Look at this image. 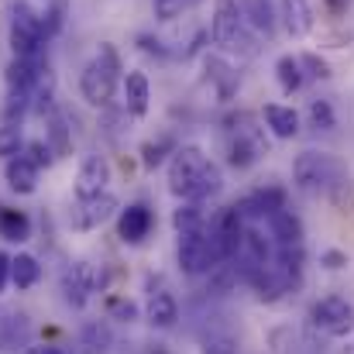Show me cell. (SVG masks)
<instances>
[{
  "mask_svg": "<svg viewBox=\"0 0 354 354\" xmlns=\"http://www.w3.org/2000/svg\"><path fill=\"white\" fill-rule=\"evenodd\" d=\"M21 148H24V127L10 124V120H0V158H10Z\"/></svg>",
  "mask_w": 354,
  "mask_h": 354,
  "instance_id": "obj_28",
  "label": "cell"
},
{
  "mask_svg": "<svg viewBox=\"0 0 354 354\" xmlns=\"http://www.w3.org/2000/svg\"><path fill=\"white\" fill-rule=\"evenodd\" d=\"M104 286H107V279H104V272H97V265L76 261L62 275V299H66V306L83 310L93 292H104Z\"/></svg>",
  "mask_w": 354,
  "mask_h": 354,
  "instance_id": "obj_6",
  "label": "cell"
},
{
  "mask_svg": "<svg viewBox=\"0 0 354 354\" xmlns=\"http://www.w3.org/2000/svg\"><path fill=\"white\" fill-rule=\"evenodd\" d=\"M261 118H265L268 131H272L279 141H292V138L299 134V114H296L292 107H286V104H265Z\"/></svg>",
  "mask_w": 354,
  "mask_h": 354,
  "instance_id": "obj_17",
  "label": "cell"
},
{
  "mask_svg": "<svg viewBox=\"0 0 354 354\" xmlns=\"http://www.w3.org/2000/svg\"><path fill=\"white\" fill-rule=\"evenodd\" d=\"M0 237L3 241H28L31 237V221L24 210L0 207Z\"/></svg>",
  "mask_w": 354,
  "mask_h": 354,
  "instance_id": "obj_23",
  "label": "cell"
},
{
  "mask_svg": "<svg viewBox=\"0 0 354 354\" xmlns=\"http://www.w3.org/2000/svg\"><path fill=\"white\" fill-rule=\"evenodd\" d=\"M145 317H148V324L158 327V330L176 327V320H179V303H176V296L165 292V289L151 292V296H148V306H145Z\"/></svg>",
  "mask_w": 354,
  "mask_h": 354,
  "instance_id": "obj_16",
  "label": "cell"
},
{
  "mask_svg": "<svg viewBox=\"0 0 354 354\" xmlns=\"http://www.w3.org/2000/svg\"><path fill=\"white\" fill-rule=\"evenodd\" d=\"M299 66L306 69L303 76H310V80H327L330 76V66L320 59V55H313V52H306V55H299Z\"/></svg>",
  "mask_w": 354,
  "mask_h": 354,
  "instance_id": "obj_32",
  "label": "cell"
},
{
  "mask_svg": "<svg viewBox=\"0 0 354 354\" xmlns=\"http://www.w3.org/2000/svg\"><path fill=\"white\" fill-rule=\"evenodd\" d=\"M35 10H38V17H41V35H45V41H52V38L62 31V24H66L69 0H45V3L35 7Z\"/></svg>",
  "mask_w": 354,
  "mask_h": 354,
  "instance_id": "obj_21",
  "label": "cell"
},
{
  "mask_svg": "<svg viewBox=\"0 0 354 354\" xmlns=\"http://www.w3.org/2000/svg\"><path fill=\"white\" fill-rule=\"evenodd\" d=\"M155 227V214L145 203H131L127 210H120L118 217V237L124 244H141Z\"/></svg>",
  "mask_w": 354,
  "mask_h": 354,
  "instance_id": "obj_12",
  "label": "cell"
},
{
  "mask_svg": "<svg viewBox=\"0 0 354 354\" xmlns=\"http://www.w3.org/2000/svg\"><path fill=\"white\" fill-rule=\"evenodd\" d=\"M268 221V227H272V237L279 241V244H296V241H303V221L296 217V214H289L286 207L282 210H275L272 217H265Z\"/></svg>",
  "mask_w": 354,
  "mask_h": 354,
  "instance_id": "obj_20",
  "label": "cell"
},
{
  "mask_svg": "<svg viewBox=\"0 0 354 354\" xmlns=\"http://www.w3.org/2000/svg\"><path fill=\"white\" fill-rule=\"evenodd\" d=\"M292 179H296V189L306 193V196H320V193H330L334 186L348 183L344 179V165L334 155H327V151H303V155H296Z\"/></svg>",
  "mask_w": 354,
  "mask_h": 354,
  "instance_id": "obj_2",
  "label": "cell"
},
{
  "mask_svg": "<svg viewBox=\"0 0 354 354\" xmlns=\"http://www.w3.org/2000/svg\"><path fill=\"white\" fill-rule=\"evenodd\" d=\"M306 118H310V124H313L317 131H334V124H337L330 100H310V111H306Z\"/></svg>",
  "mask_w": 354,
  "mask_h": 354,
  "instance_id": "obj_29",
  "label": "cell"
},
{
  "mask_svg": "<svg viewBox=\"0 0 354 354\" xmlns=\"http://www.w3.org/2000/svg\"><path fill=\"white\" fill-rule=\"evenodd\" d=\"M10 52L14 59H45V35H41V17L31 0L14 3L10 17Z\"/></svg>",
  "mask_w": 354,
  "mask_h": 354,
  "instance_id": "obj_3",
  "label": "cell"
},
{
  "mask_svg": "<svg viewBox=\"0 0 354 354\" xmlns=\"http://www.w3.org/2000/svg\"><path fill=\"white\" fill-rule=\"evenodd\" d=\"M275 80H279L282 93H296V90L303 86V80H306L299 59H296V55H279V62H275Z\"/></svg>",
  "mask_w": 354,
  "mask_h": 354,
  "instance_id": "obj_25",
  "label": "cell"
},
{
  "mask_svg": "<svg viewBox=\"0 0 354 354\" xmlns=\"http://www.w3.org/2000/svg\"><path fill=\"white\" fill-rule=\"evenodd\" d=\"M176 258H179V268L186 275H203L217 265L214 258V248H210V237H207V227L200 231H183L179 234V248H176Z\"/></svg>",
  "mask_w": 354,
  "mask_h": 354,
  "instance_id": "obj_8",
  "label": "cell"
},
{
  "mask_svg": "<svg viewBox=\"0 0 354 354\" xmlns=\"http://www.w3.org/2000/svg\"><path fill=\"white\" fill-rule=\"evenodd\" d=\"M118 210H120V200L111 189H104V193H97V196L76 200V207H73V214H69V224H73V231H97V227L107 224Z\"/></svg>",
  "mask_w": 354,
  "mask_h": 354,
  "instance_id": "obj_9",
  "label": "cell"
},
{
  "mask_svg": "<svg viewBox=\"0 0 354 354\" xmlns=\"http://www.w3.org/2000/svg\"><path fill=\"white\" fill-rule=\"evenodd\" d=\"M120 93H124V114L141 120L151 107V83L145 69H127L120 76Z\"/></svg>",
  "mask_w": 354,
  "mask_h": 354,
  "instance_id": "obj_10",
  "label": "cell"
},
{
  "mask_svg": "<svg viewBox=\"0 0 354 354\" xmlns=\"http://www.w3.org/2000/svg\"><path fill=\"white\" fill-rule=\"evenodd\" d=\"M282 203H286V193L275 189V186H268V189H258V193L244 196L234 210L241 221H248V217H251V221H265V217H272L275 210H282Z\"/></svg>",
  "mask_w": 354,
  "mask_h": 354,
  "instance_id": "obj_14",
  "label": "cell"
},
{
  "mask_svg": "<svg viewBox=\"0 0 354 354\" xmlns=\"http://www.w3.org/2000/svg\"><path fill=\"white\" fill-rule=\"evenodd\" d=\"M279 17L292 38H306L313 31V7L310 0H279Z\"/></svg>",
  "mask_w": 354,
  "mask_h": 354,
  "instance_id": "obj_15",
  "label": "cell"
},
{
  "mask_svg": "<svg viewBox=\"0 0 354 354\" xmlns=\"http://www.w3.org/2000/svg\"><path fill=\"white\" fill-rule=\"evenodd\" d=\"M45 141H48V148L55 151V158H62V155H69L73 151V134H69V127H66V118L62 114H48V127H45Z\"/></svg>",
  "mask_w": 354,
  "mask_h": 354,
  "instance_id": "obj_24",
  "label": "cell"
},
{
  "mask_svg": "<svg viewBox=\"0 0 354 354\" xmlns=\"http://www.w3.org/2000/svg\"><path fill=\"white\" fill-rule=\"evenodd\" d=\"M210 38L221 52H237L244 48V14L237 0H217L214 17H210Z\"/></svg>",
  "mask_w": 354,
  "mask_h": 354,
  "instance_id": "obj_5",
  "label": "cell"
},
{
  "mask_svg": "<svg viewBox=\"0 0 354 354\" xmlns=\"http://www.w3.org/2000/svg\"><path fill=\"white\" fill-rule=\"evenodd\" d=\"M31 341V327H28V317L24 313H7L0 320V351H17V348H28Z\"/></svg>",
  "mask_w": 354,
  "mask_h": 354,
  "instance_id": "obj_18",
  "label": "cell"
},
{
  "mask_svg": "<svg viewBox=\"0 0 354 354\" xmlns=\"http://www.w3.org/2000/svg\"><path fill=\"white\" fill-rule=\"evenodd\" d=\"M107 183H111V162L104 155H86L80 162V172H76V200L104 193Z\"/></svg>",
  "mask_w": 354,
  "mask_h": 354,
  "instance_id": "obj_11",
  "label": "cell"
},
{
  "mask_svg": "<svg viewBox=\"0 0 354 354\" xmlns=\"http://www.w3.org/2000/svg\"><path fill=\"white\" fill-rule=\"evenodd\" d=\"M114 313H118L120 320H127V324H131V320L138 317V306H134L131 299H114Z\"/></svg>",
  "mask_w": 354,
  "mask_h": 354,
  "instance_id": "obj_35",
  "label": "cell"
},
{
  "mask_svg": "<svg viewBox=\"0 0 354 354\" xmlns=\"http://www.w3.org/2000/svg\"><path fill=\"white\" fill-rule=\"evenodd\" d=\"M200 354H237V344L231 337H210V341H203Z\"/></svg>",
  "mask_w": 354,
  "mask_h": 354,
  "instance_id": "obj_33",
  "label": "cell"
},
{
  "mask_svg": "<svg viewBox=\"0 0 354 354\" xmlns=\"http://www.w3.org/2000/svg\"><path fill=\"white\" fill-rule=\"evenodd\" d=\"M241 14H244L248 24H254L258 31L272 35V24H275V21H272V14H268V0H244Z\"/></svg>",
  "mask_w": 354,
  "mask_h": 354,
  "instance_id": "obj_27",
  "label": "cell"
},
{
  "mask_svg": "<svg viewBox=\"0 0 354 354\" xmlns=\"http://www.w3.org/2000/svg\"><path fill=\"white\" fill-rule=\"evenodd\" d=\"M165 151H169V141H165V138L141 145V165H145V169H158V165L165 162Z\"/></svg>",
  "mask_w": 354,
  "mask_h": 354,
  "instance_id": "obj_31",
  "label": "cell"
},
{
  "mask_svg": "<svg viewBox=\"0 0 354 354\" xmlns=\"http://www.w3.org/2000/svg\"><path fill=\"white\" fill-rule=\"evenodd\" d=\"M21 354H66L62 348H52V344H28Z\"/></svg>",
  "mask_w": 354,
  "mask_h": 354,
  "instance_id": "obj_37",
  "label": "cell"
},
{
  "mask_svg": "<svg viewBox=\"0 0 354 354\" xmlns=\"http://www.w3.org/2000/svg\"><path fill=\"white\" fill-rule=\"evenodd\" d=\"M7 282H10V258L0 251V292L7 289Z\"/></svg>",
  "mask_w": 354,
  "mask_h": 354,
  "instance_id": "obj_36",
  "label": "cell"
},
{
  "mask_svg": "<svg viewBox=\"0 0 354 354\" xmlns=\"http://www.w3.org/2000/svg\"><path fill=\"white\" fill-rule=\"evenodd\" d=\"M111 344H114V334H111V327L100 324V320L86 324L83 334H80V348H83V354H107Z\"/></svg>",
  "mask_w": 354,
  "mask_h": 354,
  "instance_id": "obj_22",
  "label": "cell"
},
{
  "mask_svg": "<svg viewBox=\"0 0 354 354\" xmlns=\"http://www.w3.org/2000/svg\"><path fill=\"white\" fill-rule=\"evenodd\" d=\"M21 155H24V158H31L38 169H48V165L55 162V151H52V148H48V141H41V138H35V141H24Z\"/></svg>",
  "mask_w": 354,
  "mask_h": 354,
  "instance_id": "obj_30",
  "label": "cell"
},
{
  "mask_svg": "<svg viewBox=\"0 0 354 354\" xmlns=\"http://www.w3.org/2000/svg\"><path fill=\"white\" fill-rule=\"evenodd\" d=\"M38 279H41V265H38L35 254L21 251V254L10 258V282H14V289H35Z\"/></svg>",
  "mask_w": 354,
  "mask_h": 354,
  "instance_id": "obj_19",
  "label": "cell"
},
{
  "mask_svg": "<svg viewBox=\"0 0 354 354\" xmlns=\"http://www.w3.org/2000/svg\"><path fill=\"white\" fill-rule=\"evenodd\" d=\"M207 155L200 145H179L172 148V158H169V193L179 196V200H189L203 169H207Z\"/></svg>",
  "mask_w": 354,
  "mask_h": 354,
  "instance_id": "obj_4",
  "label": "cell"
},
{
  "mask_svg": "<svg viewBox=\"0 0 354 354\" xmlns=\"http://www.w3.org/2000/svg\"><path fill=\"white\" fill-rule=\"evenodd\" d=\"M172 227H176V234H183V231H200V227H207L203 207H200V203H193V200H183V203L176 207V214H172Z\"/></svg>",
  "mask_w": 354,
  "mask_h": 354,
  "instance_id": "obj_26",
  "label": "cell"
},
{
  "mask_svg": "<svg viewBox=\"0 0 354 354\" xmlns=\"http://www.w3.org/2000/svg\"><path fill=\"white\" fill-rule=\"evenodd\" d=\"M120 76H124V66H120L118 48L111 41H100L97 55L83 66L80 73V93L90 107H111L114 93L120 86Z\"/></svg>",
  "mask_w": 354,
  "mask_h": 354,
  "instance_id": "obj_1",
  "label": "cell"
},
{
  "mask_svg": "<svg viewBox=\"0 0 354 354\" xmlns=\"http://www.w3.org/2000/svg\"><path fill=\"white\" fill-rule=\"evenodd\" d=\"M313 327L324 330L327 337H348L354 334V306L341 296H324L320 303H313Z\"/></svg>",
  "mask_w": 354,
  "mask_h": 354,
  "instance_id": "obj_7",
  "label": "cell"
},
{
  "mask_svg": "<svg viewBox=\"0 0 354 354\" xmlns=\"http://www.w3.org/2000/svg\"><path fill=\"white\" fill-rule=\"evenodd\" d=\"M38 176H41V169H38L31 158H24L21 151L3 162V179H7V186H10L17 196H31V193L38 189Z\"/></svg>",
  "mask_w": 354,
  "mask_h": 354,
  "instance_id": "obj_13",
  "label": "cell"
},
{
  "mask_svg": "<svg viewBox=\"0 0 354 354\" xmlns=\"http://www.w3.org/2000/svg\"><path fill=\"white\" fill-rule=\"evenodd\" d=\"M320 265H324V268H330V272H341V268L348 265V254H344V251H337V248H330V251H324V254H320Z\"/></svg>",
  "mask_w": 354,
  "mask_h": 354,
  "instance_id": "obj_34",
  "label": "cell"
}]
</instances>
